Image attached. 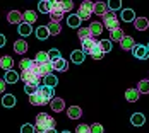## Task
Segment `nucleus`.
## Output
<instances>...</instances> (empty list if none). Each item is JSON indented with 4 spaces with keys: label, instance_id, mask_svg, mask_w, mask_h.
<instances>
[{
    "label": "nucleus",
    "instance_id": "obj_1",
    "mask_svg": "<svg viewBox=\"0 0 149 133\" xmlns=\"http://www.w3.org/2000/svg\"><path fill=\"white\" fill-rule=\"evenodd\" d=\"M55 128V119L52 118L48 113H38L36 114V125H34V132L45 133L48 130Z\"/></svg>",
    "mask_w": 149,
    "mask_h": 133
},
{
    "label": "nucleus",
    "instance_id": "obj_2",
    "mask_svg": "<svg viewBox=\"0 0 149 133\" xmlns=\"http://www.w3.org/2000/svg\"><path fill=\"white\" fill-rule=\"evenodd\" d=\"M19 79H22V82H24L26 85H40L41 77L38 75V63L33 60L31 68H29V70H26V72H21Z\"/></svg>",
    "mask_w": 149,
    "mask_h": 133
},
{
    "label": "nucleus",
    "instance_id": "obj_3",
    "mask_svg": "<svg viewBox=\"0 0 149 133\" xmlns=\"http://www.w3.org/2000/svg\"><path fill=\"white\" fill-rule=\"evenodd\" d=\"M103 28H106V29H110V31H115V29H118L120 28L118 17L113 14L111 10H110L106 15H103Z\"/></svg>",
    "mask_w": 149,
    "mask_h": 133
},
{
    "label": "nucleus",
    "instance_id": "obj_4",
    "mask_svg": "<svg viewBox=\"0 0 149 133\" xmlns=\"http://www.w3.org/2000/svg\"><path fill=\"white\" fill-rule=\"evenodd\" d=\"M50 17H52V22H58L63 19V12H62V7H60L58 0H53L50 2Z\"/></svg>",
    "mask_w": 149,
    "mask_h": 133
},
{
    "label": "nucleus",
    "instance_id": "obj_5",
    "mask_svg": "<svg viewBox=\"0 0 149 133\" xmlns=\"http://www.w3.org/2000/svg\"><path fill=\"white\" fill-rule=\"evenodd\" d=\"M93 2L89 0H84L82 3H81V7H79V10H77V17L81 19V21H86V19H91V14H93Z\"/></svg>",
    "mask_w": 149,
    "mask_h": 133
},
{
    "label": "nucleus",
    "instance_id": "obj_6",
    "mask_svg": "<svg viewBox=\"0 0 149 133\" xmlns=\"http://www.w3.org/2000/svg\"><path fill=\"white\" fill-rule=\"evenodd\" d=\"M132 55L137 60H148L149 58V48L144 44H135L132 48Z\"/></svg>",
    "mask_w": 149,
    "mask_h": 133
},
{
    "label": "nucleus",
    "instance_id": "obj_7",
    "mask_svg": "<svg viewBox=\"0 0 149 133\" xmlns=\"http://www.w3.org/2000/svg\"><path fill=\"white\" fill-rule=\"evenodd\" d=\"M38 94H40L48 104H50V101L55 97V90L52 87H46V85H40V87H38Z\"/></svg>",
    "mask_w": 149,
    "mask_h": 133
},
{
    "label": "nucleus",
    "instance_id": "obj_8",
    "mask_svg": "<svg viewBox=\"0 0 149 133\" xmlns=\"http://www.w3.org/2000/svg\"><path fill=\"white\" fill-rule=\"evenodd\" d=\"M81 43H82V50H81V51H82L84 55H86V53L89 55V53H91V50H93V48H94L96 44L100 43V41H96V38H93V36H91V38L84 39V41H81Z\"/></svg>",
    "mask_w": 149,
    "mask_h": 133
},
{
    "label": "nucleus",
    "instance_id": "obj_9",
    "mask_svg": "<svg viewBox=\"0 0 149 133\" xmlns=\"http://www.w3.org/2000/svg\"><path fill=\"white\" fill-rule=\"evenodd\" d=\"M110 12V9H108V5L104 3V2H96L94 5H93V14H96V15H106Z\"/></svg>",
    "mask_w": 149,
    "mask_h": 133
},
{
    "label": "nucleus",
    "instance_id": "obj_10",
    "mask_svg": "<svg viewBox=\"0 0 149 133\" xmlns=\"http://www.w3.org/2000/svg\"><path fill=\"white\" fill-rule=\"evenodd\" d=\"M50 108H52V111L60 113V111L65 109V101H63L62 97H53V99L50 101Z\"/></svg>",
    "mask_w": 149,
    "mask_h": 133
},
{
    "label": "nucleus",
    "instance_id": "obj_11",
    "mask_svg": "<svg viewBox=\"0 0 149 133\" xmlns=\"http://www.w3.org/2000/svg\"><path fill=\"white\" fill-rule=\"evenodd\" d=\"M53 72V67H52V63L48 61V63H41V65H38V75L40 77H48V75H52Z\"/></svg>",
    "mask_w": 149,
    "mask_h": 133
},
{
    "label": "nucleus",
    "instance_id": "obj_12",
    "mask_svg": "<svg viewBox=\"0 0 149 133\" xmlns=\"http://www.w3.org/2000/svg\"><path fill=\"white\" fill-rule=\"evenodd\" d=\"M50 63H52L53 70H57V72H65V70L69 68L67 60H63V58H58V60H55V61H50Z\"/></svg>",
    "mask_w": 149,
    "mask_h": 133
},
{
    "label": "nucleus",
    "instance_id": "obj_13",
    "mask_svg": "<svg viewBox=\"0 0 149 133\" xmlns=\"http://www.w3.org/2000/svg\"><path fill=\"white\" fill-rule=\"evenodd\" d=\"M7 21L10 22V24H21L22 22V14L19 12V10H10L9 14H7Z\"/></svg>",
    "mask_w": 149,
    "mask_h": 133
},
{
    "label": "nucleus",
    "instance_id": "obj_14",
    "mask_svg": "<svg viewBox=\"0 0 149 133\" xmlns=\"http://www.w3.org/2000/svg\"><path fill=\"white\" fill-rule=\"evenodd\" d=\"M12 67H14V60L10 58L9 55L0 57V68H3L5 72H9V70H12Z\"/></svg>",
    "mask_w": 149,
    "mask_h": 133
},
{
    "label": "nucleus",
    "instance_id": "obj_15",
    "mask_svg": "<svg viewBox=\"0 0 149 133\" xmlns=\"http://www.w3.org/2000/svg\"><path fill=\"white\" fill-rule=\"evenodd\" d=\"M134 28L137 31H146L149 28V19H146V17H135Z\"/></svg>",
    "mask_w": 149,
    "mask_h": 133
},
{
    "label": "nucleus",
    "instance_id": "obj_16",
    "mask_svg": "<svg viewBox=\"0 0 149 133\" xmlns=\"http://www.w3.org/2000/svg\"><path fill=\"white\" fill-rule=\"evenodd\" d=\"M139 90L137 89H134V87H130V89H127L125 90V99L129 101V103H137L139 101Z\"/></svg>",
    "mask_w": 149,
    "mask_h": 133
},
{
    "label": "nucleus",
    "instance_id": "obj_17",
    "mask_svg": "<svg viewBox=\"0 0 149 133\" xmlns=\"http://www.w3.org/2000/svg\"><path fill=\"white\" fill-rule=\"evenodd\" d=\"M120 46H122V50H125V51H129V50H132L135 46V41L132 36H123V39L120 41Z\"/></svg>",
    "mask_w": 149,
    "mask_h": 133
},
{
    "label": "nucleus",
    "instance_id": "obj_18",
    "mask_svg": "<svg viewBox=\"0 0 149 133\" xmlns=\"http://www.w3.org/2000/svg\"><path fill=\"white\" fill-rule=\"evenodd\" d=\"M120 19H122L123 22H132V21H135V12L132 10V9H123Z\"/></svg>",
    "mask_w": 149,
    "mask_h": 133
},
{
    "label": "nucleus",
    "instance_id": "obj_19",
    "mask_svg": "<svg viewBox=\"0 0 149 133\" xmlns=\"http://www.w3.org/2000/svg\"><path fill=\"white\" fill-rule=\"evenodd\" d=\"M17 80H19V74L14 72V70H9V72H5V75H3V82L5 84H15Z\"/></svg>",
    "mask_w": 149,
    "mask_h": 133
},
{
    "label": "nucleus",
    "instance_id": "obj_20",
    "mask_svg": "<svg viewBox=\"0 0 149 133\" xmlns=\"http://www.w3.org/2000/svg\"><path fill=\"white\" fill-rule=\"evenodd\" d=\"M130 123H132L134 126H142V125L146 123V116H144L142 113H134L132 118H130Z\"/></svg>",
    "mask_w": 149,
    "mask_h": 133
},
{
    "label": "nucleus",
    "instance_id": "obj_21",
    "mask_svg": "<svg viewBox=\"0 0 149 133\" xmlns=\"http://www.w3.org/2000/svg\"><path fill=\"white\" fill-rule=\"evenodd\" d=\"M67 114H69L70 119H77V118L82 116V109H81L79 106H70V108L67 109Z\"/></svg>",
    "mask_w": 149,
    "mask_h": 133
},
{
    "label": "nucleus",
    "instance_id": "obj_22",
    "mask_svg": "<svg viewBox=\"0 0 149 133\" xmlns=\"http://www.w3.org/2000/svg\"><path fill=\"white\" fill-rule=\"evenodd\" d=\"M89 31H91V36L96 38V36H100V34L103 32V24H101V22H91Z\"/></svg>",
    "mask_w": 149,
    "mask_h": 133
},
{
    "label": "nucleus",
    "instance_id": "obj_23",
    "mask_svg": "<svg viewBox=\"0 0 149 133\" xmlns=\"http://www.w3.org/2000/svg\"><path fill=\"white\" fill-rule=\"evenodd\" d=\"M22 19H24V24H33V22H36V19H38V15L34 10H26L24 14H22Z\"/></svg>",
    "mask_w": 149,
    "mask_h": 133
},
{
    "label": "nucleus",
    "instance_id": "obj_24",
    "mask_svg": "<svg viewBox=\"0 0 149 133\" xmlns=\"http://www.w3.org/2000/svg\"><path fill=\"white\" fill-rule=\"evenodd\" d=\"M14 51H15V53H19V55L26 53V51H28V43H26L24 39L15 41V43H14Z\"/></svg>",
    "mask_w": 149,
    "mask_h": 133
},
{
    "label": "nucleus",
    "instance_id": "obj_25",
    "mask_svg": "<svg viewBox=\"0 0 149 133\" xmlns=\"http://www.w3.org/2000/svg\"><path fill=\"white\" fill-rule=\"evenodd\" d=\"M84 58H86V55H84L81 50H74L72 55H70V60H72L74 63H77V65H81V63L84 61Z\"/></svg>",
    "mask_w": 149,
    "mask_h": 133
},
{
    "label": "nucleus",
    "instance_id": "obj_26",
    "mask_svg": "<svg viewBox=\"0 0 149 133\" xmlns=\"http://www.w3.org/2000/svg\"><path fill=\"white\" fill-rule=\"evenodd\" d=\"M29 103L33 104V106H45V104H48V103L45 101V99H43V97H41V96L38 94V90H36V94L29 96Z\"/></svg>",
    "mask_w": 149,
    "mask_h": 133
},
{
    "label": "nucleus",
    "instance_id": "obj_27",
    "mask_svg": "<svg viewBox=\"0 0 149 133\" xmlns=\"http://www.w3.org/2000/svg\"><path fill=\"white\" fill-rule=\"evenodd\" d=\"M46 29H48V32H50V36H57V34L62 32V28H60L58 22H50V24L46 26Z\"/></svg>",
    "mask_w": 149,
    "mask_h": 133
},
{
    "label": "nucleus",
    "instance_id": "obj_28",
    "mask_svg": "<svg viewBox=\"0 0 149 133\" xmlns=\"http://www.w3.org/2000/svg\"><path fill=\"white\" fill-rule=\"evenodd\" d=\"M17 32H19L22 38H26V36H29L31 32H33V29H31L29 24H24V22H21V24H19V28H17Z\"/></svg>",
    "mask_w": 149,
    "mask_h": 133
},
{
    "label": "nucleus",
    "instance_id": "obj_29",
    "mask_svg": "<svg viewBox=\"0 0 149 133\" xmlns=\"http://www.w3.org/2000/svg\"><path fill=\"white\" fill-rule=\"evenodd\" d=\"M2 104L5 106V108H14L15 106V97L12 94H5L3 97H2Z\"/></svg>",
    "mask_w": 149,
    "mask_h": 133
},
{
    "label": "nucleus",
    "instance_id": "obj_30",
    "mask_svg": "<svg viewBox=\"0 0 149 133\" xmlns=\"http://www.w3.org/2000/svg\"><path fill=\"white\" fill-rule=\"evenodd\" d=\"M48 36H50V32H48V29H46V26H40V28H36V38H38V39L45 41Z\"/></svg>",
    "mask_w": 149,
    "mask_h": 133
},
{
    "label": "nucleus",
    "instance_id": "obj_31",
    "mask_svg": "<svg viewBox=\"0 0 149 133\" xmlns=\"http://www.w3.org/2000/svg\"><path fill=\"white\" fill-rule=\"evenodd\" d=\"M67 24H69V28H77V29H79V26H81V19L77 17V14H70L69 15V19H67Z\"/></svg>",
    "mask_w": 149,
    "mask_h": 133
},
{
    "label": "nucleus",
    "instance_id": "obj_32",
    "mask_svg": "<svg viewBox=\"0 0 149 133\" xmlns=\"http://www.w3.org/2000/svg\"><path fill=\"white\" fill-rule=\"evenodd\" d=\"M123 36H125V34H123V31L120 29V28L115 29V31H110V41H122Z\"/></svg>",
    "mask_w": 149,
    "mask_h": 133
},
{
    "label": "nucleus",
    "instance_id": "obj_33",
    "mask_svg": "<svg viewBox=\"0 0 149 133\" xmlns=\"http://www.w3.org/2000/svg\"><path fill=\"white\" fill-rule=\"evenodd\" d=\"M137 90H139V94H149V80L148 79H144V80H141L137 84Z\"/></svg>",
    "mask_w": 149,
    "mask_h": 133
},
{
    "label": "nucleus",
    "instance_id": "obj_34",
    "mask_svg": "<svg viewBox=\"0 0 149 133\" xmlns=\"http://www.w3.org/2000/svg\"><path fill=\"white\" fill-rule=\"evenodd\" d=\"M34 61H36L38 65H41V63H48V61H50V60H48V53H46V51H38Z\"/></svg>",
    "mask_w": 149,
    "mask_h": 133
},
{
    "label": "nucleus",
    "instance_id": "obj_35",
    "mask_svg": "<svg viewBox=\"0 0 149 133\" xmlns=\"http://www.w3.org/2000/svg\"><path fill=\"white\" fill-rule=\"evenodd\" d=\"M91 57H93V58L94 60H101L103 58V51H101V48H100V43L96 44V46H94V48H93V50H91V53H89Z\"/></svg>",
    "mask_w": 149,
    "mask_h": 133
},
{
    "label": "nucleus",
    "instance_id": "obj_36",
    "mask_svg": "<svg viewBox=\"0 0 149 133\" xmlns=\"http://www.w3.org/2000/svg\"><path fill=\"white\" fill-rule=\"evenodd\" d=\"M77 36H79V39H81V41H84V39L91 38L89 28H79V31H77Z\"/></svg>",
    "mask_w": 149,
    "mask_h": 133
},
{
    "label": "nucleus",
    "instance_id": "obj_37",
    "mask_svg": "<svg viewBox=\"0 0 149 133\" xmlns=\"http://www.w3.org/2000/svg\"><path fill=\"white\" fill-rule=\"evenodd\" d=\"M57 84H58V79H57L53 74L48 75V77H45V85H46V87H52V89H53Z\"/></svg>",
    "mask_w": 149,
    "mask_h": 133
},
{
    "label": "nucleus",
    "instance_id": "obj_38",
    "mask_svg": "<svg viewBox=\"0 0 149 133\" xmlns=\"http://www.w3.org/2000/svg\"><path fill=\"white\" fill-rule=\"evenodd\" d=\"M38 10H40L41 14H50V2H48V0H41V2L38 3Z\"/></svg>",
    "mask_w": 149,
    "mask_h": 133
},
{
    "label": "nucleus",
    "instance_id": "obj_39",
    "mask_svg": "<svg viewBox=\"0 0 149 133\" xmlns=\"http://www.w3.org/2000/svg\"><path fill=\"white\" fill-rule=\"evenodd\" d=\"M31 65H33V60L29 58H22L19 61V68H21V72H26V70H29Z\"/></svg>",
    "mask_w": 149,
    "mask_h": 133
},
{
    "label": "nucleus",
    "instance_id": "obj_40",
    "mask_svg": "<svg viewBox=\"0 0 149 133\" xmlns=\"http://www.w3.org/2000/svg\"><path fill=\"white\" fill-rule=\"evenodd\" d=\"M100 48H101L103 53H110L111 51V41L110 39H101L100 41Z\"/></svg>",
    "mask_w": 149,
    "mask_h": 133
},
{
    "label": "nucleus",
    "instance_id": "obj_41",
    "mask_svg": "<svg viewBox=\"0 0 149 133\" xmlns=\"http://www.w3.org/2000/svg\"><path fill=\"white\" fill-rule=\"evenodd\" d=\"M46 53H48V60H50V61H55V60L62 58V55H60V51L57 48H53V50H50V51H46Z\"/></svg>",
    "mask_w": 149,
    "mask_h": 133
},
{
    "label": "nucleus",
    "instance_id": "obj_42",
    "mask_svg": "<svg viewBox=\"0 0 149 133\" xmlns=\"http://www.w3.org/2000/svg\"><path fill=\"white\" fill-rule=\"evenodd\" d=\"M60 7H62V12L65 14V12H70L72 10L74 3H72V0H65V2H60Z\"/></svg>",
    "mask_w": 149,
    "mask_h": 133
},
{
    "label": "nucleus",
    "instance_id": "obj_43",
    "mask_svg": "<svg viewBox=\"0 0 149 133\" xmlns=\"http://www.w3.org/2000/svg\"><path fill=\"white\" fill-rule=\"evenodd\" d=\"M106 5H108V9H110V10H118L120 5H122V2H120V0H110Z\"/></svg>",
    "mask_w": 149,
    "mask_h": 133
},
{
    "label": "nucleus",
    "instance_id": "obj_44",
    "mask_svg": "<svg viewBox=\"0 0 149 133\" xmlns=\"http://www.w3.org/2000/svg\"><path fill=\"white\" fill-rule=\"evenodd\" d=\"M75 133H91V126H89V125H84V123H82V125H79V126H77Z\"/></svg>",
    "mask_w": 149,
    "mask_h": 133
},
{
    "label": "nucleus",
    "instance_id": "obj_45",
    "mask_svg": "<svg viewBox=\"0 0 149 133\" xmlns=\"http://www.w3.org/2000/svg\"><path fill=\"white\" fill-rule=\"evenodd\" d=\"M21 133H34V126H33V125H29V123H26V125H22Z\"/></svg>",
    "mask_w": 149,
    "mask_h": 133
},
{
    "label": "nucleus",
    "instance_id": "obj_46",
    "mask_svg": "<svg viewBox=\"0 0 149 133\" xmlns=\"http://www.w3.org/2000/svg\"><path fill=\"white\" fill-rule=\"evenodd\" d=\"M91 133H103V125H100V123L91 125Z\"/></svg>",
    "mask_w": 149,
    "mask_h": 133
},
{
    "label": "nucleus",
    "instance_id": "obj_47",
    "mask_svg": "<svg viewBox=\"0 0 149 133\" xmlns=\"http://www.w3.org/2000/svg\"><path fill=\"white\" fill-rule=\"evenodd\" d=\"M38 87H40V85H26L24 90H26V94H28V96H33V94H36Z\"/></svg>",
    "mask_w": 149,
    "mask_h": 133
},
{
    "label": "nucleus",
    "instance_id": "obj_48",
    "mask_svg": "<svg viewBox=\"0 0 149 133\" xmlns=\"http://www.w3.org/2000/svg\"><path fill=\"white\" fill-rule=\"evenodd\" d=\"M3 46H5V36L0 34V48H3Z\"/></svg>",
    "mask_w": 149,
    "mask_h": 133
},
{
    "label": "nucleus",
    "instance_id": "obj_49",
    "mask_svg": "<svg viewBox=\"0 0 149 133\" xmlns=\"http://www.w3.org/2000/svg\"><path fill=\"white\" fill-rule=\"evenodd\" d=\"M5 90V82H3V79H0V94Z\"/></svg>",
    "mask_w": 149,
    "mask_h": 133
},
{
    "label": "nucleus",
    "instance_id": "obj_50",
    "mask_svg": "<svg viewBox=\"0 0 149 133\" xmlns=\"http://www.w3.org/2000/svg\"><path fill=\"white\" fill-rule=\"evenodd\" d=\"M45 133H57V130L53 128V130H48V132H45Z\"/></svg>",
    "mask_w": 149,
    "mask_h": 133
},
{
    "label": "nucleus",
    "instance_id": "obj_51",
    "mask_svg": "<svg viewBox=\"0 0 149 133\" xmlns=\"http://www.w3.org/2000/svg\"><path fill=\"white\" fill-rule=\"evenodd\" d=\"M62 133H70V132H62Z\"/></svg>",
    "mask_w": 149,
    "mask_h": 133
},
{
    "label": "nucleus",
    "instance_id": "obj_52",
    "mask_svg": "<svg viewBox=\"0 0 149 133\" xmlns=\"http://www.w3.org/2000/svg\"><path fill=\"white\" fill-rule=\"evenodd\" d=\"M148 48H149V44H148Z\"/></svg>",
    "mask_w": 149,
    "mask_h": 133
},
{
    "label": "nucleus",
    "instance_id": "obj_53",
    "mask_svg": "<svg viewBox=\"0 0 149 133\" xmlns=\"http://www.w3.org/2000/svg\"><path fill=\"white\" fill-rule=\"evenodd\" d=\"M148 80H149V79H148Z\"/></svg>",
    "mask_w": 149,
    "mask_h": 133
}]
</instances>
